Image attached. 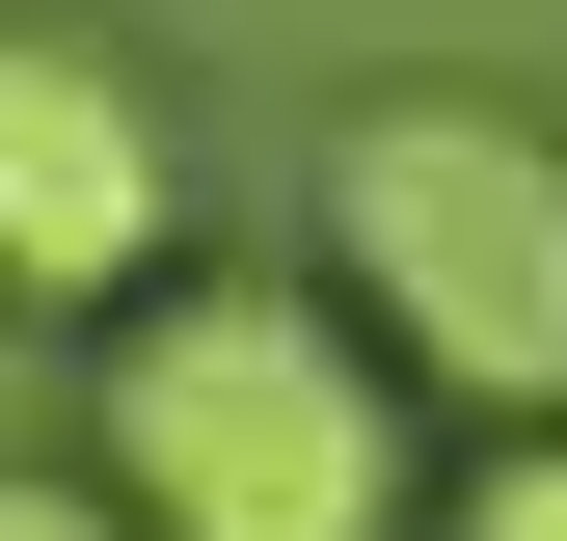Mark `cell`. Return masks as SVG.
<instances>
[{
  "label": "cell",
  "mask_w": 567,
  "mask_h": 541,
  "mask_svg": "<svg viewBox=\"0 0 567 541\" xmlns=\"http://www.w3.org/2000/svg\"><path fill=\"white\" fill-rule=\"evenodd\" d=\"M163 217H189L163 82L109 28H0V298L28 325H135L163 298Z\"/></svg>",
  "instance_id": "cell-3"
},
{
  "label": "cell",
  "mask_w": 567,
  "mask_h": 541,
  "mask_svg": "<svg viewBox=\"0 0 567 541\" xmlns=\"http://www.w3.org/2000/svg\"><path fill=\"white\" fill-rule=\"evenodd\" d=\"M82 433L135 541H405V379L351 353V298H270V270H163Z\"/></svg>",
  "instance_id": "cell-1"
},
{
  "label": "cell",
  "mask_w": 567,
  "mask_h": 541,
  "mask_svg": "<svg viewBox=\"0 0 567 541\" xmlns=\"http://www.w3.org/2000/svg\"><path fill=\"white\" fill-rule=\"evenodd\" d=\"M324 298L379 379L486 406V433H567V135L486 82H379L324 135Z\"/></svg>",
  "instance_id": "cell-2"
},
{
  "label": "cell",
  "mask_w": 567,
  "mask_h": 541,
  "mask_svg": "<svg viewBox=\"0 0 567 541\" xmlns=\"http://www.w3.org/2000/svg\"><path fill=\"white\" fill-rule=\"evenodd\" d=\"M0 541H135V514L82 488V460H0Z\"/></svg>",
  "instance_id": "cell-5"
},
{
  "label": "cell",
  "mask_w": 567,
  "mask_h": 541,
  "mask_svg": "<svg viewBox=\"0 0 567 541\" xmlns=\"http://www.w3.org/2000/svg\"><path fill=\"white\" fill-rule=\"evenodd\" d=\"M460 541H567V433H486L460 460Z\"/></svg>",
  "instance_id": "cell-4"
}]
</instances>
